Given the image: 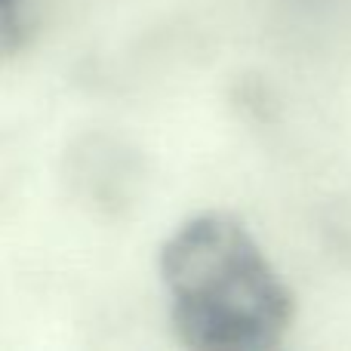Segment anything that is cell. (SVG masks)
I'll return each instance as SVG.
<instances>
[{
	"mask_svg": "<svg viewBox=\"0 0 351 351\" xmlns=\"http://www.w3.org/2000/svg\"><path fill=\"white\" fill-rule=\"evenodd\" d=\"M160 280L170 324L188 348H274L293 324L290 287L231 213L182 222L160 250Z\"/></svg>",
	"mask_w": 351,
	"mask_h": 351,
	"instance_id": "obj_1",
	"label": "cell"
},
{
	"mask_svg": "<svg viewBox=\"0 0 351 351\" xmlns=\"http://www.w3.org/2000/svg\"><path fill=\"white\" fill-rule=\"evenodd\" d=\"M12 3V0H0V10H3V6H10Z\"/></svg>",
	"mask_w": 351,
	"mask_h": 351,
	"instance_id": "obj_2",
	"label": "cell"
}]
</instances>
